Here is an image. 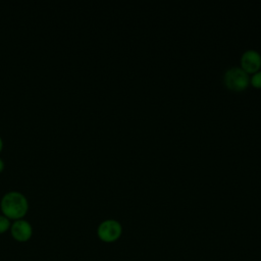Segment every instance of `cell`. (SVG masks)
Masks as SVG:
<instances>
[{"label": "cell", "mask_w": 261, "mask_h": 261, "mask_svg": "<svg viewBox=\"0 0 261 261\" xmlns=\"http://www.w3.org/2000/svg\"><path fill=\"white\" fill-rule=\"evenodd\" d=\"M1 209L8 218L18 219L22 217L28 210V201L25 197L18 192H9L1 200Z\"/></svg>", "instance_id": "6da1fadb"}, {"label": "cell", "mask_w": 261, "mask_h": 261, "mask_svg": "<svg viewBox=\"0 0 261 261\" xmlns=\"http://www.w3.org/2000/svg\"><path fill=\"white\" fill-rule=\"evenodd\" d=\"M224 83L227 88L234 91L244 90L249 84V75L241 67H231L227 69L223 76Z\"/></svg>", "instance_id": "7a4b0ae2"}, {"label": "cell", "mask_w": 261, "mask_h": 261, "mask_svg": "<svg viewBox=\"0 0 261 261\" xmlns=\"http://www.w3.org/2000/svg\"><path fill=\"white\" fill-rule=\"evenodd\" d=\"M99 238L106 243L116 241L121 234V225L118 221L113 219H108L100 223L98 227Z\"/></svg>", "instance_id": "3957f363"}, {"label": "cell", "mask_w": 261, "mask_h": 261, "mask_svg": "<svg viewBox=\"0 0 261 261\" xmlns=\"http://www.w3.org/2000/svg\"><path fill=\"white\" fill-rule=\"evenodd\" d=\"M241 64L246 72H256L261 65V55L253 49L245 51L241 57Z\"/></svg>", "instance_id": "277c9868"}, {"label": "cell", "mask_w": 261, "mask_h": 261, "mask_svg": "<svg viewBox=\"0 0 261 261\" xmlns=\"http://www.w3.org/2000/svg\"><path fill=\"white\" fill-rule=\"evenodd\" d=\"M33 233L32 225L22 219H18L14 221L11 226V234L12 237L18 242H25L28 241Z\"/></svg>", "instance_id": "5b68a950"}, {"label": "cell", "mask_w": 261, "mask_h": 261, "mask_svg": "<svg viewBox=\"0 0 261 261\" xmlns=\"http://www.w3.org/2000/svg\"><path fill=\"white\" fill-rule=\"evenodd\" d=\"M10 225V222L6 216L0 215V233L5 232Z\"/></svg>", "instance_id": "8992f818"}, {"label": "cell", "mask_w": 261, "mask_h": 261, "mask_svg": "<svg viewBox=\"0 0 261 261\" xmlns=\"http://www.w3.org/2000/svg\"><path fill=\"white\" fill-rule=\"evenodd\" d=\"M251 83L257 88H261V70H257L251 77Z\"/></svg>", "instance_id": "52a82bcc"}, {"label": "cell", "mask_w": 261, "mask_h": 261, "mask_svg": "<svg viewBox=\"0 0 261 261\" xmlns=\"http://www.w3.org/2000/svg\"><path fill=\"white\" fill-rule=\"evenodd\" d=\"M3 167H4V163H3L2 159H0V171L3 169Z\"/></svg>", "instance_id": "ba28073f"}, {"label": "cell", "mask_w": 261, "mask_h": 261, "mask_svg": "<svg viewBox=\"0 0 261 261\" xmlns=\"http://www.w3.org/2000/svg\"><path fill=\"white\" fill-rule=\"evenodd\" d=\"M1 148H2V140L0 138V150H1Z\"/></svg>", "instance_id": "9c48e42d"}]
</instances>
